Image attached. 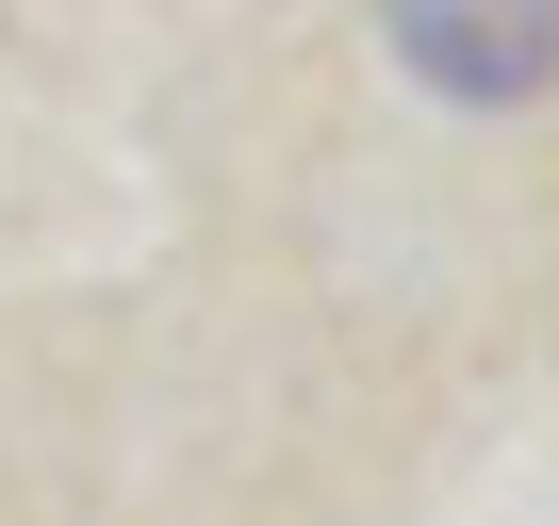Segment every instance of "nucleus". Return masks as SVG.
I'll return each instance as SVG.
<instances>
[{
	"label": "nucleus",
	"instance_id": "f257e3e1",
	"mask_svg": "<svg viewBox=\"0 0 559 526\" xmlns=\"http://www.w3.org/2000/svg\"><path fill=\"white\" fill-rule=\"evenodd\" d=\"M379 50L444 116H526L559 99V0H379Z\"/></svg>",
	"mask_w": 559,
	"mask_h": 526
}]
</instances>
